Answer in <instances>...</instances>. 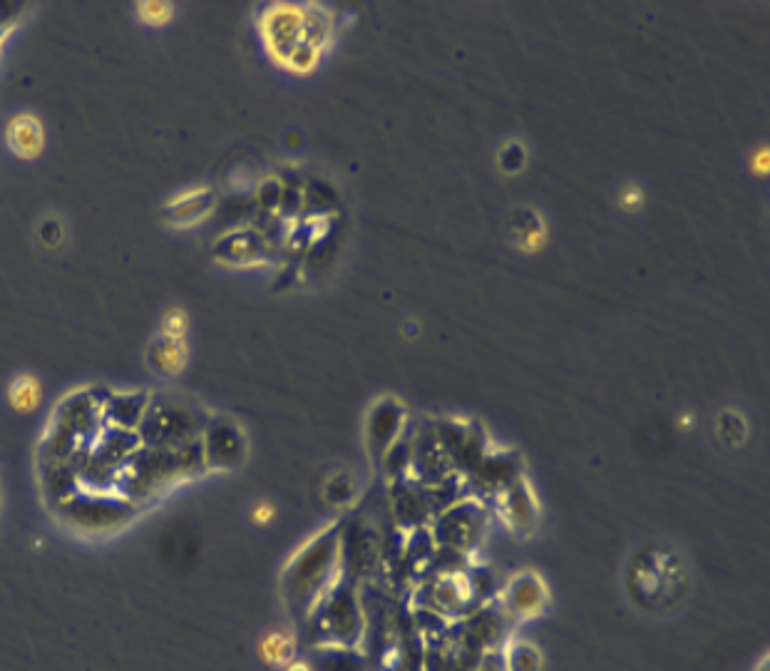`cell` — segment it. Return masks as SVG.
Here are the masks:
<instances>
[{"label":"cell","instance_id":"1","mask_svg":"<svg viewBox=\"0 0 770 671\" xmlns=\"http://www.w3.org/2000/svg\"><path fill=\"white\" fill-rule=\"evenodd\" d=\"M341 528L343 520L316 532L293 552L279 577L284 607L293 621H309L319 601L341 579Z\"/></svg>","mask_w":770,"mask_h":671},{"label":"cell","instance_id":"2","mask_svg":"<svg viewBox=\"0 0 770 671\" xmlns=\"http://www.w3.org/2000/svg\"><path fill=\"white\" fill-rule=\"evenodd\" d=\"M200 470H204L200 440L172 448L140 446L132 460L120 470L117 482H122L125 498H145L157 496L160 490L196 476Z\"/></svg>","mask_w":770,"mask_h":671},{"label":"cell","instance_id":"3","mask_svg":"<svg viewBox=\"0 0 770 671\" xmlns=\"http://www.w3.org/2000/svg\"><path fill=\"white\" fill-rule=\"evenodd\" d=\"M309 621L321 631V647L355 649L363 637V609L355 582L339 579L313 609Z\"/></svg>","mask_w":770,"mask_h":671},{"label":"cell","instance_id":"4","mask_svg":"<svg viewBox=\"0 0 770 671\" xmlns=\"http://www.w3.org/2000/svg\"><path fill=\"white\" fill-rule=\"evenodd\" d=\"M206 418L202 411L182 401H150L145 420L137 428L140 443L147 448H172L200 440Z\"/></svg>","mask_w":770,"mask_h":671},{"label":"cell","instance_id":"5","mask_svg":"<svg viewBox=\"0 0 770 671\" xmlns=\"http://www.w3.org/2000/svg\"><path fill=\"white\" fill-rule=\"evenodd\" d=\"M488 528V510L478 498H460L432 518L430 535L440 552L470 555Z\"/></svg>","mask_w":770,"mask_h":671},{"label":"cell","instance_id":"6","mask_svg":"<svg viewBox=\"0 0 770 671\" xmlns=\"http://www.w3.org/2000/svg\"><path fill=\"white\" fill-rule=\"evenodd\" d=\"M57 508L63 510V518L73 528H83L87 532H110L115 528H122L132 510L125 498H113L107 492H103V496L100 492H95V496L71 492V496L57 502Z\"/></svg>","mask_w":770,"mask_h":671},{"label":"cell","instance_id":"7","mask_svg":"<svg viewBox=\"0 0 770 671\" xmlns=\"http://www.w3.org/2000/svg\"><path fill=\"white\" fill-rule=\"evenodd\" d=\"M204 470H236L244 466L246 436L239 423L232 418H206V426L200 436Z\"/></svg>","mask_w":770,"mask_h":671},{"label":"cell","instance_id":"8","mask_svg":"<svg viewBox=\"0 0 770 671\" xmlns=\"http://www.w3.org/2000/svg\"><path fill=\"white\" fill-rule=\"evenodd\" d=\"M406 428H408V411L398 398H381L378 403H373L363 428L365 450H368V458L373 466H381L385 452L406 436Z\"/></svg>","mask_w":770,"mask_h":671},{"label":"cell","instance_id":"9","mask_svg":"<svg viewBox=\"0 0 770 671\" xmlns=\"http://www.w3.org/2000/svg\"><path fill=\"white\" fill-rule=\"evenodd\" d=\"M500 607L502 617L512 621H527L545 615L549 607V589L545 579L535 572H520L502 587Z\"/></svg>","mask_w":770,"mask_h":671},{"label":"cell","instance_id":"10","mask_svg":"<svg viewBox=\"0 0 770 671\" xmlns=\"http://www.w3.org/2000/svg\"><path fill=\"white\" fill-rule=\"evenodd\" d=\"M303 15L306 6L281 3L274 6L261 18V38L266 51L284 65L286 57L299 43H303Z\"/></svg>","mask_w":770,"mask_h":671},{"label":"cell","instance_id":"11","mask_svg":"<svg viewBox=\"0 0 770 671\" xmlns=\"http://www.w3.org/2000/svg\"><path fill=\"white\" fill-rule=\"evenodd\" d=\"M495 500H498L500 518L505 520V525L512 532L530 535V532L537 528V520H539L537 498L535 492H532L530 482L522 476L517 480H512L500 496H495Z\"/></svg>","mask_w":770,"mask_h":671},{"label":"cell","instance_id":"12","mask_svg":"<svg viewBox=\"0 0 770 671\" xmlns=\"http://www.w3.org/2000/svg\"><path fill=\"white\" fill-rule=\"evenodd\" d=\"M269 252H271V246L266 244L259 230H252V226L224 234L222 239L214 244L216 259L229 264V266L264 264L266 259H269Z\"/></svg>","mask_w":770,"mask_h":671},{"label":"cell","instance_id":"13","mask_svg":"<svg viewBox=\"0 0 770 671\" xmlns=\"http://www.w3.org/2000/svg\"><path fill=\"white\" fill-rule=\"evenodd\" d=\"M468 478L472 480L475 490L485 492V496H500L512 480L520 478V462L517 458L505 456V452L488 450Z\"/></svg>","mask_w":770,"mask_h":671},{"label":"cell","instance_id":"14","mask_svg":"<svg viewBox=\"0 0 770 671\" xmlns=\"http://www.w3.org/2000/svg\"><path fill=\"white\" fill-rule=\"evenodd\" d=\"M214 204L216 196L210 187H194V190L172 196V200L164 204V216L167 222L180 226V230H190V226L204 222L206 216L212 214Z\"/></svg>","mask_w":770,"mask_h":671},{"label":"cell","instance_id":"15","mask_svg":"<svg viewBox=\"0 0 770 671\" xmlns=\"http://www.w3.org/2000/svg\"><path fill=\"white\" fill-rule=\"evenodd\" d=\"M150 401L152 396H147L145 391L113 393V396L103 403V423H107V428L137 433L140 423L145 420L147 408H150Z\"/></svg>","mask_w":770,"mask_h":671},{"label":"cell","instance_id":"16","mask_svg":"<svg viewBox=\"0 0 770 671\" xmlns=\"http://www.w3.org/2000/svg\"><path fill=\"white\" fill-rule=\"evenodd\" d=\"M299 651V635L293 627H271L256 641V657L266 669L281 671L296 661Z\"/></svg>","mask_w":770,"mask_h":671},{"label":"cell","instance_id":"17","mask_svg":"<svg viewBox=\"0 0 770 671\" xmlns=\"http://www.w3.org/2000/svg\"><path fill=\"white\" fill-rule=\"evenodd\" d=\"M6 142L21 160H35L45 150V125L35 115H15L6 127Z\"/></svg>","mask_w":770,"mask_h":671},{"label":"cell","instance_id":"18","mask_svg":"<svg viewBox=\"0 0 770 671\" xmlns=\"http://www.w3.org/2000/svg\"><path fill=\"white\" fill-rule=\"evenodd\" d=\"M147 363L157 373V376L164 379H177L182 376L186 363H190V349H186V341H172L160 336L150 351H147Z\"/></svg>","mask_w":770,"mask_h":671},{"label":"cell","instance_id":"19","mask_svg":"<svg viewBox=\"0 0 770 671\" xmlns=\"http://www.w3.org/2000/svg\"><path fill=\"white\" fill-rule=\"evenodd\" d=\"M43 403V383L33 373H21L8 386V406L21 416H31Z\"/></svg>","mask_w":770,"mask_h":671},{"label":"cell","instance_id":"20","mask_svg":"<svg viewBox=\"0 0 770 671\" xmlns=\"http://www.w3.org/2000/svg\"><path fill=\"white\" fill-rule=\"evenodd\" d=\"M505 671H542V651L527 641H512L505 657H502Z\"/></svg>","mask_w":770,"mask_h":671},{"label":"cell","instance_id":"21","mask_svg":"<svg viewBox=\"0 0 770 671\" xmlns=\"http://www.w3.org/2000/svg\"><path fill=\"white\" fill-rule=\"evenodd\" d=\"M331 41V18L325 15L321 8L306 6L303 15V43L323 51V45Z\"/></svg>","mask_w":770,"mask_h":671},{"label":"cell","instance_id":"22","mask_svg":"<svg viewBox=\"0 0 770 671\" xmlns=\"http://www.w3.org/2000/svg\"><path fill=\"white\" fill-rule=\"evenodd\" d=\"M284 182L276 180V177H269V180H264L259 184V190H256V204L261 206V212L266 216H279L281 210V200H284Z\"/></svg>","mask_w":770,"mask_h":671},{"label":"cell","instance_id":"23","mask_svg":"<svg viewBox=\"0 0 770 671\" xmlns=\"http://www.w3.org/2000/svg\"><path fill=\"white\" fill-rule=\"evenodd\" d=\"M137 18L150 28H162L174 18V6L167 0H145L137 3Z\"/></svg>","mask_w":770,"mask_h":671},{"label":"cell","instance_id":"24","mask_svg":"<svg viewBox=\"0 0 770 671\" xmlns=\"http://www.w3.org/2000/svg\"><path fill=\"white\" fill-rule=\"evenodd\" d=\"M160 331H162L160 336H164V339L186 341V333H190V313L180 309V306H172V309H167L162 313Z\"/></svg>","mask_w":770,"mask_h":671},{"label":"cell","instance_id":"25","mask_svg":"<svg viewBox=\"0 0 770 671\" xmlns=\"http://www.w3.org/2000/svg\"><path fill=\"white\" fill-rule=\"evenodd\" d=\"M319 61H321L319 47H313L309 43H299L291 51V55L284 61V67H289L291 73L303 75V73H311L313 67L319 65Z\"/></svg>","mask_w":770,"mask_h":671},{"label":"cell","instance_id":"26","mask_svg":"<svg viewBox=\"0 0 770 671\" xmlns=\"http://www.w3.org/2000/svg\"><path fill=\"white\" fill-rule=\"evenodd\" d=\"M353 480L345 476V472H339V476H333L329 482H325V488H323V496L325 500L331 502V505L335 508H343L345 502L353 500Z\"/></svg>","mask_w":770,"mask_h":671},{"label":"cell","instance_id":"27","mask_svg":"<svg viewBox=\"0 0 770 671\" xmlns=\"http://www.w3.org/2000/svg\"><path fill=\"white\" fill-rule=\"evenodd\" d=\"M276 518V508H274V502L271 500H259L254 505L252 510V522L256 528H266V525H271Z\"/></svg>","mask_w":770,"mask_h":671},{"label":"cell","instance_id":"28","mask_svg":"<svg viewBox=\"0 0 770 671\" xmlns=\"http://www.w3.org/2000/svg\"><path fill=\"white\" fill-rule=\"evenodd\" d=\"M281 671H316V669H313V664H311L309 659H296V661H291V664L286 667V669H281Z\"/></svg>","mask_w":770,"mask_h":671}]
</instances>
